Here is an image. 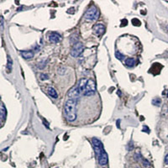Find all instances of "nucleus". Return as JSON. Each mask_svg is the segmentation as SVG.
<instances>
[{
    "label": "nucleus",
    "mask_w": 168,
    "mask_h": 168,
    "mask_svg": "<svg viewBox=\"0 0 168 168\" xmlns=\"http://www.w3.org/2000/svg\"><path fill=\"white\" fill-rule=\"evenodd\" d=\"M135 60L134 58H127L125 60V65L129 67H132L135 64Z\"/></svg>",
    "instance_id": "12"
},
{
    "label": "nucleus",
    "mask_w": 168,
    "mask_h": 168,
    "mask_svg": "<svg viewBox=\"0 0 168 168\" xmlns=\"http://www.w3.org/2000/svg\"><path fill=\"white\" fill-rule=\"evenodd\" d=\"M93 30H94V32H95L96 35H103V34L104 33V31H105V27H104V25H102V24H97V25L94 26Z\"/></svg>",
    "instance_id": "7"
},
{
    "label": "nucleus",
    "mask_w": 168,
    "mask_h": 168,
    "mask_svg": "<svg viewBox=\"0 0 168 168\" xmlns=\"http://www.w3.org/2000/svg\"><path fill=\"white\" fill-rule=\"evenodd\" d=\"M92 141H93V145L95 153H96V156H97V158H98V160L100 158V156L105 152L104 148H103V145L97 138H93Z\"/></svg>",
    "instance_id": "3"
},
{
    "label": "nucleus",
    "mask_w": 168,
    "mask_h": 168,
    "mask_svg": "<svg viewBox=\"0 0 168 168\" xmlns=\"http://www.w3.org/2000/svg\"><path fill=\"white\" fill-rule=\"evenodd\" d=\"M49 40L53 43H58L59 41H61V36L57 34L56 32H52L51 35H50V37H49Z\"/></svg>",
    "instance_id": "8"
},
{
    "label": "nucleus",
    "mask_w": 168,
    "mask_h": 168,
    "mask_svg": "<svg viewBox=\"0 0 168 168\" xmlns=\"http://www.w3.org/2000/svg\"><path fill=\"white\" fill-rule=\"evenodd\" d=\"M153 104L155 105H160V103H161V99H158V98H155L153 100Z\"/></svg>",
    "instance_id": "17"
},
{
    "label": "nucleus",
    "mask_w": 168,
    "mask_h": 168,
    "mask_svg": "<svg viewBox=\"0 0 168 168\" xmlns=\"http://www.w3.org/2000/svg\"><path fill=\"white\" fill-rule=\"evenodd\" d=\"M83 51V45L81 42H76L74 45L72 46L71 55L73 57H77L79 56Z\"/></svg>",
    "instance_id": "5"
},
{
    "label": "nucleus",
    "mask_w": 168,
    "mask_h": 168,
    "mask_svg": "<svg viewBox=\"0 0 168 168\" xmlns=\"http://www.w3.org/2000/svg\"><path fill=\"white\" fill-rule=\"evenodd\" d=\"M108 161H109V158H108V155L106 152H104L103 154L102 155L100 156V158L98 159V162L101 166H104L108 163Z\"/></svg>",
    "instance_id": "9"
},
{
    "label": "nucleus",
    "mask_w": 168,
    "mask_h": 168,
    "mask_svg": "<svg viewBox=\"0 0 168 168\" xmlns=\"http://www.w3.org/2000/svg\"><path fill=\"white\" fill-rule=\"evenodd\" d=\"M0 21H1V30L3 29V17H0Z\"/></svg>",
    "instance_id": "20"
},
{
    "label": "nucleus",
    "mask_w": 168,
    "mask_h": 168,
    "mask_svg": "<svg viewBox=\"0 0 168 168\" xmlns=\"http://www.w3.org/2000/svg\"><path fill=\"white\" fill-rule=\"evenodd\" d=\"M167 98H168V93H167Z\"/></svg>",
    "instance_id": "22"
},
{
    "label": "nucleus",
    "mask_w": 168,
    "mask_h": 168,
    "mask_svg": "<svg viewBox=\"0 0 168 168\" xmlns=\"http://www.w3.org/2000/svg\"><path fill=\"white\" fill-rule=\"evenodd\" d=\"M41 80H47V79H49V77L46 74H41Z\"/></svg>",
    "instance_id": "18"
},
{
    "label": "nucleus",
    "mask_w": 168,
    "mask_h": 168,
    "mask_svg": "<svg viewBox=\"0 0 168 168\" xmlns=\"http://www.w3.org/2000/svg\"><path fill=\"white\" fill-rule=\"evenodd\" d=\"M12 63H13V61H12L11 57L8 56V65H7V67H8V70L10 71L12 70Z\"/></svg>",
    "instance_id": "14"
},
{
    "label": "nucleus",
    "mask_w": 168,
    "mask_h": 168,
    "mask_svg": "<svg viewBox=\"0 0 168 168\" xmlns=\"http://www.w3.org/2000/svg\"><path fill=\"white\" fill-rule=\"evenodd\" d=\"M81 93H82V91H81V89H80L79 86H78V85H77V86H76V87H74L72 89H71L70 91L68 92L67 95H68V97L70 98V99L77 100V99L79 98V97H80Z\"/></svg>",
    "instance_id": "6"
},
{
    "label": "nucleus",
    "mask_w": 168,
    "mask_h": 168,
    "mask_svg": "<svg viewBox=\"0 0 168 168\" xmlns=\"http://www.w3.org/2000/svg\"><path fill=\"white\" fill-rule=\"evenodd\" d=\"M143 163H144V166H145V167H149V165H150V163H149V161H147V160H143Z\"/></svg>",
    "instance_id": "19"
},
{
    "label": "nucleus",
    "mask_w": 168,
    "mask_h": 168,
    "mask_svg": "<svg viewBox=\"0 0 168 168\" xmlns=\"http://www.w3.org/2000/svg\"><path fill=\"white\" fill-rule=\"evenodd\" d=\"M48 93H49V95H50L51 97H52V98H58V94H57L56 91L53 88V87H50L48 88Z\"/></svg>",
    "instance_id": "13"
},
{
    "label": "nucleus",
    "mask_w": 168,
    "mask_h": 168,
    "mask_svg": "<svg viewBox=\"0 0 168 168\" xmlns=\"http://www.w3.org/2000/svg\"><path fill=\"white\" fill-rule=\"evenodd\" d=\"M77 101L74 99H69L67 101L65 107H64V113L65 116L71 122L75 121L77 119Z\"/></svg>",
    "instance_id": "1"
},
{
    "label": "nucleus",
    "mask_w": 168,
    "mask_h": 168,
    "mask_svg": "<svg viewBox=\"0 0 168 168\" xmlns=\"http://www.w3.org/2000/svg\"><path fill=\"white\" fill-rule=\"evenodd\" d=\"M165 164L166 165H168V154L166 155V157H165Z\"/></svg>",
    "instance_id": "21"
},
{
    "label": "nucleus",
    "mask_w": 168,
    "mask_h": 168,
    "mask_svg": "<svg viewBox=\"0 0 168 168\" xmlns=\"http://www.w3.org/2000/svg\"><path fill=\"white\" fill-rule=\"evenodd\" d=\"M115 56H116V58L119 59V60H122V59L124 58V56H123L119 51H116V52H115Z\"/></svg>",
    "instance_id": "16"
},
{
    "label": "nucleus",
    "mask_w": 168,
    "mask_h": 168,
    "mask_svg": "<svg viewBox=\"0 0 168 168\" xmlns=\"http://www.w3.org/2000/svg\"><path fill=\"white\" fill-rule=\"evenodd\" d=\"M132 24L135 26H140V21L138 19H132Z\"/></svg>",
    "instance_id": "15"
},
{
    "label": "nucleus",
    "mask_w": 168,
    "mask_h": 168,
    "mask_svg": "<svg viewBox=\"0 0 168 168\" xmlns=\"http://www.w3.org/2000/svg\"><path fill=\"white\" fill-rule=\"evenodd\" d=\"M95 92H96V83L93 79H87L84 88L83 95L92 96L95 93Z\"/></svg>",
    "instance_id": "2"
},
{
    "label": "nucleus",
    "mask_w": 168,
    "mask_h": 168,
    "mask_svg": "<svg viewBox=\"0 0 168 168\" xmlns=\"http://www.w3.org/2000/svg\"><path fill=\"white\" fill-rule=\"evenodd\" d=\"M7 115V111L5 109V106L3 105V103H1V111H0V118H1V123H3V121L5 119Z\"/></svg>",
    "instance_id": "10"
},
{
    "label": "nucleus",
    "mask_w": 168,
    "mask_h": 168,
    "mask_svg": "<svg viewBox=\"0 0 168 168\" xmlns=\"http://www.w3.org/2000/svg\"><path fill=\"white\" fill-rule=\"evenodd\" d=\"M98 16H99V11L95 6H92L91 8H89L84 15L87 20H95L98 19Z\"/></svg>",
    "instance_id": "4"
},
{
    "label": "nucleus",
    "mask_w": 168,
    "mask_h": 168,
    "mask_svg": "<svg viewBox=\"0 0 168 168\" xmlns=\"http://www.w3.org/2000/svg\"><path fill=\"white\" fill-rule=\"evenodd\" d=\"M21 56L25 59H31L34 56V52L31 51H21L20 52Z\"/></svg>",
    "instance_id": "11"
}]
</instances>
